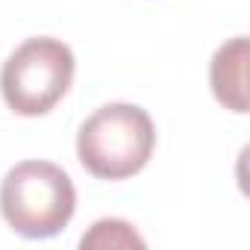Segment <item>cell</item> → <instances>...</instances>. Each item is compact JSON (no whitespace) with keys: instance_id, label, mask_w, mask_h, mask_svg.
I'll list each match as a JSON object with an SVG mask.
<instances>
[{"instance_id":"obj_1","label":"cell","mask_w":250,"mask_h":250,"mask_svg":"<svg viewBox=\"0 0 250 250\" xmlns=\"http://www.w3.org/2000/svg\"><path fill=\"white\" fill-rule=\"evenodd\" d=\"M156 147L153 118L136 103H106L91 112L77 133V159L97 180L139 174Z\"/></svg>"},{"instance_id":"obj_2","label":"cell","mask_w":250,"mask_h":250,"mask_svg":"<svg viewBox=\"0 0 250 250\" xmlns=\"http://www.w3.org/2000/svg\"><path fill=\"white\" fill-rule=\"evenodd\" d=\"M77 209L71 177L47 159H27L6 171L0 183V212L24 238L59 235Z\"/></svg>"},{"instance_id":"obj_3","label":"cell","mask_w":250,"mask_h":250,"mask_svg":"<svg viewBox=\"0 0 250 250\" xmlns=\"http://www.w3.org/2000/svg\"><path fill=\"white\" fill-rule=\"evenodd\" d=\"M74 83V53L65 42L36 36L21 42L0 71V94L15 115H47Z\"/></svg>"},{"instance_id":"obj_4","label":"cell","mask_w":250,"mask_h":250,"mask_svg":"<svg viewBox=\"0 0 250 250\" xmlns=\"http://www.w3.org/2000/svg\"><path fill=\"white\" fill-rule=\"evenodd\" d=\"M209 83L221 106L238 115L247 112V36H235L215 50Z\"/></svg>"},{"instance_id":"obj_5","label":"cell","mask_w":250,"mask_h":250,"mask_svg":"<svg viewBox=\"0 0 250 250\" xmlns=\"http://www.w3.org/2000/svg\"><path fill=\"white\" fill-rule=\"evenodd\" d=\"M80 247H145V238L133 229V224L121 218H100L80 238Z\"/></svg>"}]
</instances>
